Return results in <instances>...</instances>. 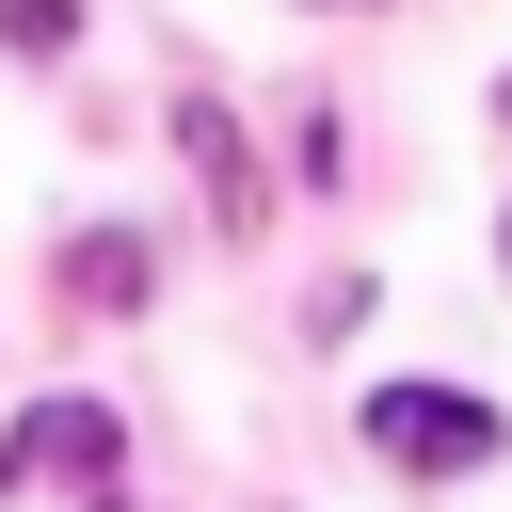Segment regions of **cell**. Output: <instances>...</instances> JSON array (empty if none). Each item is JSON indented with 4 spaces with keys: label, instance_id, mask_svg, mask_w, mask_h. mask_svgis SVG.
Instances as JSON below:
<instances>
[{
    "label": "cell",
    "instance_id": "7a4b0ae2",
    "mask_svg": "<svg viewBox=\"0 0 512 512\" xmlns=\"http://www.w3.org/2000/svg\"><path fill=\"white\" fill-rule=\"evenodd\" d=\"M16 464H112V416H96V400H32L16 448H0V480H16Z\"/></svg>",
    "mask_w": 512,
    "mask_h": 512
},
{
    "label": "cell",
    "instance_id": "8992f818",
    "mask_svg": "<svg viewBox=\"0 0 512 512\" xmlns=\"http://www.w3.org/2000/svg\"><path fill=\"white\" fill-rule=\"evenodd\" d=\"M496 128H512V80H496Z\"/></svg>",
    "mask_w": 512,
    "mask_h": 512
},
{
    "label": "cell",
    "instance_id": "3957f363",
    "mask_svg": "<svg viewBox=\"0 0 512 512\" xmlns=\"http://www.w3.org/2000/svg\"><path fill=\"white\" fill-rule=\"evenodd\" d=\"M176 144L208 160V208H224V240H240V224H256V176H240V144H224V112L192 96V112H176Z\"/></svg>",
    "mask_w": 512,
    "mask_h": 512
},
{
    "label": "cell",
    "instance_id": "6da1fadb",
    "mask_svg": "<svg viewBox=\"0 0 512 512\" xmlns=\"http://www.w3.org/2000/svg\"><path fill=\"white\" fill-rule=\"evenodd\" d=\"M368 448L400 480H464V464H496V400H464V384H368Z\"/></svg>",
    "mask_w": 512,
    "mask_h": 512
},
{
    "label": "cell",
    "instance_id": "5b68a950",
    "mask_svg": "<svg viewBox=\"0 0 512 512\" xmlns=\"http://www.w3.org/2000/svg\"><path fill=\"white\" fill-rule=\"evenodd\" d=\"M0 48H80V0H0Z\"/></svg>",
    "mask_w": 512,
    "mask_h": 512
},
{
    "label": "cell",
    "instance_id": "277c9868",
    "mask_svg": "<svg viewBox=\"0 0 512 512\" xmlns=\"http://www.w3.org/2000/svg\"><path fill=\"white\" fill-rule=\"evenodd\" d=\"M80 304H144V240H128V224L80 240Z\"/></svg>",
    "mask_w": 512,
    "mask_h": 512
}]
</instances>
